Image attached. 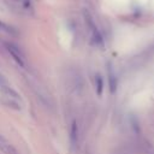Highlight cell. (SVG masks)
Listing matches in <instances>:
<instances>
[{"instance_id": "1", "label": "cell", "mask_w": 154, "mask_h": 154, "mask_svg": "<svg viewBox=\"0 0 154 154\" xmlns=\"http://www.w3.org/2000/svg\"><path fill=\"white\" fill-rule=\"evenodd\" d=\"M6 48L10 52V54L12 55V58L17 61V64H19L20 66H24V55L22 54V52L19 51V48H17L12 43H6Z\"/></svg>"}, {"instance_id": "2", "label": "cell", "mask_w": 154, "mask_h": 154, "mask_svg": "<svg viewBox=\"0 0 154 154\" xmlns=\"http://www.w3.org/2000/svg\"><path fill=\"white\" fill-rule=\"evenodd\" d=\"M0 149L5 153V154H18L17 149L2 136H0Z\"/></svg>"}, {"instance_id": "3", "label": "cell", "mask_w": 154, "mask_h": 154, "mask_svg": "<svg viewBox=\"0 0 154 154\" xmlns=\"http://www.w3.org/2000/svg\"><path fill=\"white\" fill-rule=\"evenodd\" d=\"M70 142L72 144V147H76L78 143V126H77V122L73 120L71 124V130H70Z\"/></svg>"}, {"instance_id": "4", "label": "cell", "mask_w": 154, "mask_h": 154, "mask_svg": "<svg viewBox=\"0 0 154 154\" xmlns=\"http://www.w3.org/2000/svg\"><path fill=\"white\" fill-rule=\"evenodd\" d=\"M108 84H109V91H111L112 94H114L116 90H117V84H118V82H117L116 75L113 73V71H112L111 69L108 70Z\"/></svg>"}, {"instance_id": "5", "label": "cell", "mask_w": 154, "mask_h": 154, "mask_svg": "<svg viewBox=\"0 0 154 154\" xmlns=\"http://www.w3.org/2000/svg\"><path fill=\"white\" fill-rule=\"evenodd\" d=\"M95 89H96V94L99 96L102 95V90H103V79L100 75L95 76Z\"/></svg>"}, {"instance_id": "6", "label": "cell", "mask_w": 154, "mask_h": 154, "mask_svg": "<svg viewBox=\"0 0 154 154\" xmlns=\"http://www.w3.org/2000/svg\"><path fill=\"white\" fill-rule=\"evenodd\" d=\"M7 85H8V82H7L6 77L0 72V88L1 87H7Z\"/></svg>"}, {"instance_id": "7", "label": "cell", "mask_w": 154, "mask_h": 154, "mask_svg": "<svg viewBox=\"0 0 154 154\" xmlns=\"http://www.w3.org/2000/svg\"><path fill=\"white\" fill-rule=\"evenodd\" d=\"M0 29H7V26H6L1 20H0Z\"/></svg>"}]
</instances>
